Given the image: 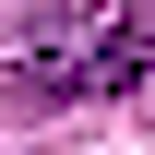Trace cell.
Wrapping results in <instances>:
<instances>
[{
	"label": "cell",
	"instance_id": "obj_1",
	"mask_svg": "<svg viewBox=\"0 0 155 155\" xmlns=\"http://www.w3.org/2000/svg\"><path fill=\"white\" fill-rule=\"evenodd\" d=\"M143 60H155V24H107V0H60L0 72H12V96H36V107H84V96L143 84Z\"/></svg>",
	"mask_w": 155,
	"mask_h": 155
}]
</instances>
